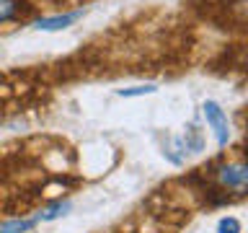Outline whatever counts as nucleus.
I'll use <instances>...</instances> for the list:
<instances>
[{
    "label": "nucleus",
    "instance_id": "1",
    "mask_svg": "<svg viewBox=\"0 0 248 233\" xmlns=\"http://www.w3.org/2000/svg\"><path fill=\"white\" fill-rule=\"evenodd\" d=\"M215 179H217V184H220L225 192L248 194V161L222 163V166H217Z\"/></svg>",
    "mask_w": 248,
    "mask_h": 233
},
{
    "label": "nucleus",
    "instance_id": "2",
    "mask_svg": "<svg viewBox=\"0 0 248 233\" xmlns=\"http://www.w3.org/2000/svg\"><path fill=\"white\" fill-rule=\"evenodd\" d=\"M202 114H204V119L209 124V130L215 132V140H217V145L225 148L230 143V122H228V114H225V109L217 104V101H204L202 104Z\"/></svg>",
    "mask_w": 248,
    "mask_h": 233
},
{
    "label": "nucleus",
    "instance_id": "3",
    "mask_svg": "<svg viewBox=\"0 0 248 233\" xmlns=\"http://www.w3.org/2000/svg\"><path fill=\"white\" fill-rule=\"evenodd\" d=\"M85 16L83 8H78V11H65V13H54V16H39V18L31 21V29L36 31H65L70 29L75 21H80Z\"/></svg>",
    "mask_w": 248,
    "mask_h": 233
},
{
    "label": "nucleus",
    "instance_id": "4",
    "mask_svg": "<svg viewBox=\"0 0 248 233\" xmlns=\"http://www.w3.org/2000/svg\"><path fill=\"white\" fill-rule=\"evenodd\" d=\"M70 210H73V202H70V200H54L52 205H46V207L39 210V213H36V220H39V223H52V220H57V217L67 215Z\"/></svg>",
    "mask_w": 248,
    "mask_h": 233
},
{
    "label": "nucleus",
    "instance_id": "5",
    "mask_svg": "<svg viewBox=\"0 0 248 233\" xmlns=\"http://www.w3.org/2000/svg\"><path fill=\"white\" fill-rule=\"evenodd\" d=\"M26 11H29V5L23 0H0V26L18 21Z\"/></svg>",
    "mask_w": 248,
    "mask_h": 233
},
{
    "label": "nucleus",
    "instance_id": "6",
    "mask_svg": "<svg viewBox=\"0 0 248 233\" xmlns=\"http://www.w3.org/2000/svg\"><path fill=\"white\" fill-rule=\"evenodd\" d=\"M36 217H13L0 223V233H29L31 228H36Z\"/></svg>",
    "mask_w": 248,
    "mask_h": 233
},
{
    "label": "nucleus",
    "instance_id": "7",
    "mask_svg": "<svg viewBox=\"0 0 248 233\" xmlns=\"http://www.w3.org/2000/svg\"><path fill=\"white\" fill-rule=\"evenodd\" d=\"M158 91L155 83H142V85H129V88H119L116 96L119 99H137V96H150V93Z\"/></svg>",
    "mask_w": 248,
    "mask_h": 233
},
{
    "label": "nucleus",
    "instance_id": "8",
    "mask_svg": "<svg viewBox=\"0 0 248 233\" xmlns=\"http://www.w3.org/2000/svg\"><path fill=\"white\" fill-rule=\"evenodd\" d=\"M186 150H191V153H199L202 148H204V143H202V135H199V130L197 127H189L186 130V137L181 140Z\"/></svg>",
    "mask_w": 248,
    "mask_h": 233
},
{
    "label": "nucleus",
    "instance_id": "9",
    "mask_svg": "<svg viewBox=\"0 0 248 233\" xmlns=\"http://www.w3.org/2000/svg\"><path fill=\"white\" fill-rule=\"evenodd\" d=\"M217 233H240V220L238 217H222L217 223Z\"/></svg>",
    "mask_w": 248,
    "mask_h": 233
},
{
    "label": "nucleus",
    "instance_id": "10",
    "mask_svg": "<svg viewBox=\"0 0 248 233\" xmlns=\"http://www.w3.org/2000/svg\"><path fill=\"white\" fill-rule=\"evenodd\" d=\"M235 8H238L240 13H243V18H248V0H240V3H238Z\"/></svg>",
    "mask_w": 248,
    "mask_h": 233
}]
</instances>
